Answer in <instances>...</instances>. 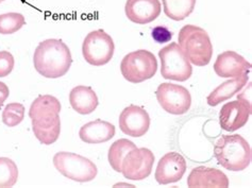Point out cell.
<instances>
[{"label": "cell", "mask_w": 252, "mask_h": 188, "mask_svg": "<svg viewBox=\"0 0 252 188\" xmlns=\"http://www.w3.org/2000/svg\"><path fill=\"white\" fill-rule=\"evenodd\" d=\"M33 64L39 75L48 79H58L68 72L72 57L68 46L62 39L49 38L36 47Z\"/></svg>", "instance_id": "6da1fadb"}, {"label": "cell", "mask_w": 252, "mask_h": 188, "mask_svg": "<svg viewBox=\"0 0 252 188\" xmlns=\"http://www.w3.org/2000/svg\"><path fill=\"white\" fill-rule=\"evenodd\" d=\"M214 156L223 168L230 171H243L251 163V147L243 136L222 135L214 146Z\"/></svg>", "instance_id": "7a4b0ae2"}, {"label": "cell", "mask_w": 252, "mask_h": 188, "mask_svg": "<svg viewBox=\"0 0 252 188\" xmlns=\"http://www.w3.org/2000/svg\"><path fill=\"white\" fill-rule=\"evenodd\" d=\"M178 43L190 64L208 65L213 56V45L208 32L198 26L187 25L179 32Z\"/></svg>", "instance_id": "3957f363"}, {"label": "cell", "mask_w": 252, "mask_h": 188, "mask_svg": "<svg viewBox=\"0 0 252 188\" xmlns=\"http://www.w3.org/2000/svg\"><path fill=\"white\" fill-rule=\"evenodd\" d=\"M158 70V61L152 52L140 49L128 53L122 60L123 77L131 83H142L154 77Z\"/></svg>", "instance_id": "277c9868"}, {"label": "cell", "mask_w": 252, "mask_h": 188, "mask_svg": "<svg viewBox=\"0 0 252 188\" xmlns=\"http://www.w3.org/2000/svg\"><path fill=\"white\" fill-rule=\"evenodd\" d=\"M56 169L79 183L91 182L97 177V166L91 159L71 152H58L54 157Z\"/></svg>", "instance_id": "5b68a950"}, {"label": "cell", "mask_w": 252, "mask_h": 188, "mask_svg": "<svg viewBox=\"0 0 252 188\" xmlns=\"http://www.w3.org/2000/svg\"><path fill=\"white\" fill-rule=\"evenodd\" d=\"M161 75L164 79L184 82L193 73V67L178 43H170L158 51Z\"/></svg>", "instance_id": "8992f818"}, {"label": "cell", "mask_w": 252, "mask_h": 188, "mask_svg": "<svg viewBox=\"0 0 252 188\" xmlns=\"http://www.w3.org/2000/svg\"><path fill=\"white\" fill-rule=\"evenodd\" d=\"M115 45L113 38L102 29L90 32L83 41L82 55L93 66L108 64L114 56Z\"/></svg>", "instance_id": "52a82bcc"}, {"label": "cell", "mask_w": 252, "mask_h": 188, "mask_svg": "<svg viewBox=\"0 0 252 188\" xmlns=\"http://www.w3.org/2000/svg\"><path fill=\"white\" fill-rule=\"evenodd\" d=\"M156 96L162 109L172 115H183L190 109L191 96L182 85L162 83L158 85Z\"/></svg>", "instance_id": "ba28073f"}, {"label": "cell", "mask_w": 252, "mask_h": 188, "mask_svg": "<svg viewBox=\"0 0 252 188\" xmlns=\"http://www.w3.org/2000/svg\"><path fill=\"white\" fill-rule=\"evenodd\" d=\"M155 156L147 148H135L126 154L122 163L124 177L132 181H142L148 178L155 163Z\"/></svg>", "instance_id": "9c48e42d"}, {"label": "cell", "mask_w": 252, "mask_h": 188, "mask_svg": "<svg viewBox=\"0 0 252 188\" xmlns=\"http://www.w3.org/2000/svg\"><path fill=\"white\" fill-rule=\"evenodd\" d=\"M119 127L126 135L132 137L144 136L150 126V117L143 107L131 104L119 115Z\"/></svg>", "instance_id": "30bf717a"}, {"label": "cell", "mask_w": 252, "mask_h": 188, "mask_svg": "<svg viewBox=\"0 0 252 188\" xmlns=\"http://www.w3.org/2000/svg\"><path fill=\"white\" fill-rule=\"evenodd\" d=\"M252 113L251 103L237 99L225 103L220 112V125L227 132H234L248 123Z\"/></svg>", "instance_id": "8fae6325"}, {"label": "cell", "mask_w": 252, "mask_h": 188, "mask_svg": "<svg viewBox=\"0 0 252 188\" xmlns=\"http://www.w3.org/2000/svg\"><path fill=\"white\" fill-rule=\"evenodd\" d=\"M187 162L184 157L177 152H169L165 154L161 159L156 170V180L158 184L167 185L180 181L185 171H187Z\"/></svg>", "instance_id": "7c38bea8"}, {"label": "cell", "mask_w": 252, "mask_h": 188, "mask_svg": "<svg viewBox=\"0 0 252 188\" xmlns=\"http://www.w3.org/2000/svg\"><path fill=\"white\" fill-rule=\"evenodd\" d=\"M160 0H127L125 12L129 21L137 25H147L160 16Z\"/></svg>", "instance_id": "4fadbf2b"}, {"label": "cell", "mask_w": 252, "mask_h": 188, "mask_svg": "<svg viewBox=\"0 0 252 188\" xmlns=\"http://www.w3.org/2000/svg\"><path fill=\"white\" fill-rule=\"evenodd\" d=\"M251 64L234 51H224L218 55L214 63V71L218 77L236 78L249 73Z\"/></svg>", "instance_id": "5bb4252c"}, {"label": "cell", "mask_w": 252, "mask_h": 188, "mask_svg": "<svg viewBox=\"0 0 252 188\" xmlns=\"http://www.w3.org/2000/svg\"><path fill=\"white\" fill-rule=\"evenodd\" d=\"M229 179L225 174L216 169L204 166H199L190 171L188 178V186L194 187H229Z\"/></svg>", "instance_id": "9a60e30c"}, {"label": "cell", "mask_w": 252, "mask_h": 188, "mask_svg": "<svg viewBox=\"0 0 252 188\" xmlns=\"http://www.w3.org/2000/svg\"><path fill=\"white\" fill-rule=\"evenodd\" d=\"M115 135V126L112 124L97 119L84 125L80 131L79 136L86 144H102L107 143Z\"/></svg>", "instance_id": "2e32d148"}, {"label": "cell", "mask_w": 252, "mask_h": 188, "mask_svg": "<svg viewBox=\"0 0 252 188\" xmlns=\"http://www.w3.org/2000/svg\"><path fill=\"white\" fill-rule=\"evenodd\" d=\"M69 102L72 109L81 115H89L98 106V97L90 86L78 85L70 91Z\"/></svg>", "instance_id": "e0dca14e"}, {"label": "cell", "mask_w": 252, "mask_h": 188, "mask_svg": "<svg viewBox=\"0 0 252 188\" xmlns=\"http://www.w3.org/2000/svg\"><path fill=\"white\" fill-rule=\"evenodd\" d=\"M31 120L33 133L42 144L52 145L59 139L61 133V119L59 115Z\"/></svg>", "instance_id": "ac0fdd59"}, {"label": "cell", "mask_w": 252, "mask_h": 188, "mask_svg": "<svg viewBox=\"0 0 252 188\" xmlns=\"http://www.w3.org/2000/svg\"><path fill=\"white\" fill-rule=\"evenodd\" d=\"M248 80V73H244V75L240 77L232 78L231 80L221 83L208 96V104L210 106H216L225 101V100L230 99L231 97H233L235 94L240 93L244 89Z\"/></svg>", "instance_id": "d6986e66"}, {"label": "cell", "mask_w": 252, "mask_h": 188, "mask_svg": "<svg viewBox=\"0 0 252 188\" xmlns=\"http://www.w3.org/2000/svg\"><path fill=\"white\" fill-rule=\"evenodd\" d=\"M61 107L58 98L51 95H41L32 102L29 117L31 119H41L57 116L61 112Z\"/></svg>", "instance_id": "ffe728a7"}, {"label": "cell", "mask_w": 252, "mask_h": 188, "mask_svg": "<svg viewBox=\"0 0 252 188\" xmlns=\"http://www.w3.org/2000/svg\"><path fill=\"white\" fill-rule=\"evenodd\" d=\"M164 13L168 18L181 22L194 12L196 0H162Z\"/></svg>", "instance_id": "44dd1931"}, {"label": "cell", "mask_w": 252, "mask_h": 188, "mask_svg": "<svg viewBox=\"0 0 252 188\" xmlns=\"http://www.w3.org/2000/svg\"><path fill=\"white\" fill-rule=\"evenodd\" d=\"M136 148V145L126 138L118 139L109 149V163L116 172H122V163L126 154Z\"/></svg>", "instance_id": "7402d4cb"}, {"label": "cell", "mask_w": 252, "mask_h": 188, "mask_svg": "<svg viewBox=\"0 0 252 188\" xmlns=\"http://www.w3.org/2000/svg\"><path fill=\"white\" fill-rule=\"evenodd\" d=\"M18 179V168L14 160L0 157V187L14 186Z\"/></svg>", "instance_id": "603a6c76"}, {"label": "cell", "mask_w": 252, "mask_h": 188, "mask_svg": "<svg viewBox=\"0 0 252 188\" xmlns=\"http://www.w3.org/2000/svg\"><path fill=\"white\" fill-rule=\"evenodd\" d=\"M26 25V19L21 13H5L0 15V34L9 35L21 30Z\"/></svg>", "instance_id": "cb8c5ba5"}, {"label": "cell", "mask_w": 252, "mask_h": 188, "mask_svg": "<svg viewBox=\"0 0 252 188\" xmlns=\"http://www.w3.org/2000/svg\"><path fill=\"white\" fill-rule=\"evenodd\" d=\"M25 118V106L22 103L13 102L4 107L2 112V123L10 127L16 126Z\"/></svg>", "instance_id": "d4e9b609"}, {"label": "cell", "mask_w": 252, "mask_h": 188, "mask_svg": "<svg viewBox=\"0 0 252 188\" xmlns=\"http://www.w3.org/2000/svg\"><path fill=\"white\" fill-rule=\"evenodd\" d=\"M14 57L9 51H0V78L9 76L14 68Z\"/></svg>", "instance_id": "484cf974"}, {"label": "cell", "mask_w": 252, "mask_h": 188, "mask_svg": "<svg viewBox=\"0 0 252 188\" xmlns=\"http://www.w3.org/2000/svg\"><path fill=\"white\" fill-rule=\"evenodd\" d=\"M172 34H174V33L165 26H157L151 31V36L154 38V41L158 44L170 42V39L172 38Z\"/></svg>", "instance_id": "4316f807"}, {"label": "cell", "mask_w": 252, "mask_h": 188, "mask_svg": "<svg viewBox=\"0 0 252 188\" xmlns=\"http://www.w3.org/2000/svg\"><path fill=\"white\" fill-rule=\"evenodd\" d=\"M10 95V90L8 85L3 82H0V109L3 106V103Z\"/></svg>", "instance_id": "83f0119b"}, {"label": "cell", "mask_w": 252, "mask_h": 188, "mask_svg": "<svg viewBox=\"0 0 252 188\" xmlns=\"http://www.w3.org/2000/svg\"><path fill=\"white\" fill-rule=\"evenodd\" d=\"M2 1H4V0H0V2H2Z\"/></svg>", "instance_id": "f1b7e54d"}]
</instances>
